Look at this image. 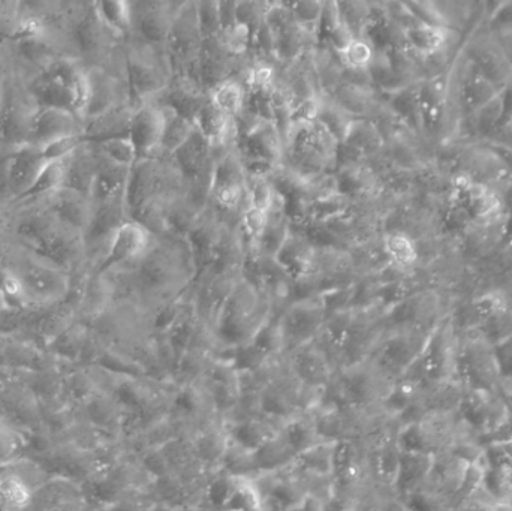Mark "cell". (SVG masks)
Masks as SVG:
<instances>
[{"mask_svg":"<svg viewBox=\"0 0 512 511\" xmlns=\"http://www.w3.org/2000/svg\"><path fill=\"white\" fill-rule=\"evenodd\" d=\"M156 101L195 123L201 108L209 102V93L197 77L174 75L170 86Z\"/></svg>","mask_w":512,"mask_h":511,"instance_id":"cell-16","label":"cell"},{"mask_svg":"<svg viewBox=\"0 0 512 511\" xmlns=\"http://www.w3.org/2000/svg\"><path fill=\"white\" fill-rule=\"evenodd\" d=\"M273 33L276 38L277 66L289 65L319 44V33L301 26L294 17L279 29L273 30Z\"/></svg>","mask_w":512,"mask_h":511,"instance_id":"cell-20","label":"cell"},{"mask_svg":"<svg viewBox=\"0 0 512 511\" xmlns=\"http://www.w3.org/2000/svg\"><path fill=\"white\" fill-rule=\"evenodd\" d=\"M99 150L95 143L81 144L65 159V180L62 188L71 189L90 198L96 173H98Z\"/></svg>","mask_w":512,"mask_h":511,"instance_id":"cell-17","label":"cell"},{"mask_svg":"<svg viewBox=\"0 0 512 511\" xmlns=\"http://www.w3.org/2000/svg\"><path fill=\"white\" fill-rule=\"evenodd\" d=\"M219 39L228 53L233 54L237 59H245L251 53L254 33L245 24L236 23L233 26L225 27L219 35Z\"/></svg>","mask_w":512,"mask_h":511,"instance_id":"cell-35","label":"cell"},{"mask_svg":"<svg viewBox=\"0 0 512 511\" xmlns=\"http://www.w3.org/2000/svg\"><path fill=\"white\" fill-rule=\"evenodd\" d=\"M318 120L330 131V134L336 138L339 144L346 140L355 122L354 117L349 116L346 111L325 98H322L321 113H319Z\"/></svg>","mask_w":512,"mask_h":511,"instance_id":"cell-32","label":"cell"},{"mask_svg":"<svg viewBox=\"0 0 512 511\" xmlns=\"http://www.w3.org/2000/svg\"><path fill=\"white\" fill-rule=\"evenodd\" d=\"M30 497L32 491L29 485L17 474L5 477L0 482V500L9 510H23L30 503Z\"/></svg>","mask_w":512,"mask_h":511,"instance_id":"cell-36","label":"cell"},{"mask_svg":"<svg viewBox=\"0 0 512 511\" xmlns=\"http://www.w3.org/2000/svg\"><path fill=\"white\" fill-rule=\"evenodd\" d=\"M286 441H288V446L291 449L300 452V450L306 449L307 443H309V434H307L304 426L291 425L288 432H286Z\"/></svg>","mask_w":512,"mask_h":511,"instance_id":"cell-46","label":"cell"},{"mask_svg":"<svg viewBox=\"0 0 512 511\" xmlns=\"http://www.w3.org/2000/svg\"><path fill=\"white\" fill-rule=\"evenodd\" d=\"M313 66H315L316 80L322 98L333 95L343 84V68L339 54L333 45L319 41L312 50Z\"/></svg>","mask_w":512,"mask_h":511,"instance_id":"cell-22","label":"cell"},{"mask_svg":"<svg viewBox=\"0 0 512 511\" xmlns=\"http://www.w3.org/2000/svg\"><path fill=\"white\" fill-rule=\"evenodd\" d=\"M325 309L322 297L297 300L276 318L282 336L283 350H298L315 341L324 327Z\"/></svg>","mask_w":512,"mask_h":511,"instance_id":"cell-7","label":"cell"},{"mask_svg":"<svg viewBox=\"0 0 512 511\" xmlns=\"http://www.w3.org/2000/svg\"><path fill=\"white\" fill-rule=\"evenodd\" d=\"M183 0H138L131 2L132 32L144 41L165 44ZM129 35V36H131Z\"/></svg>","mask_w":512,"mask_h":511,"instance_id":"cell-11","label":"cell"},{"mask_svg":"<svg viewBox=\"0 0 512 511\" xmlns=\"http://www.w3.org/2000/svg\"><path fill=\"white\" fill-rule=\"evenodd\" d=\"M384 252L388 261L397 269L408 270L415 269L420 263V254L418 246L412 237L403 233H387L384 236Z\"/></svg>","mask_w":512,"mask_h":511,"instance_id":"cell-26","label":"cell"},{"mask_svg":"<svg viewBox=\"0 0 512 511\" xmlns=\"http://www.w3.org/2000/svg\"><path fill=\"white\" fill-rule=\"evenodd\" d=\"M47 164L39 149L23 146L12 150L0 165V185L5 189L3 195L11 201L23 200Z\"/></svg>","mask_w":512,"mask_h":511,"instance_id":"cell-10","label":"cell"},{"mask_svg":"<svg viewBox=\"0 0 512 511\" xmlns=\"http://www.w3.org/2000/svg\"><path fill=\"white\" fill-rule=\"evenodd\" d=\"M197 9L203 38H218L224 29L219 0H197Z\"/></svg>","mask_w":512,"mask_h":511,"instance_id":"cell-37","label":"cell"},{"mask_svg":"<svg viewBox=\"0 0 512 511\" xmlns=\"http://www.w3.org/2000/svg\"><path fill=\"white\" fill-rule=\"evenodd\" d=\"M168 110H170V108H168ZM195 128H197V126H195L194 122L170 110L167 125H165L164 129V135H162L159 153L173 156L174 153L189 140V137L194 134Z\"/></svg>","mask_w":512,"mask_h":511,"instance_id":"cell-29","label":"cell"},{"mask_svg":"<svg viewBox=\"0 0 512 511\" xmlns=\"http://www.w3.org/2000/svg\"><path fill=\"white\" fill-rule=\"evenodd\" d=\"M271 321L270 300L261 285L243 275L215 321L216 344L240 348L252 344Z\"/></svg>","mask_w":512,"mask_h":511,"instance_id":"cell-3","label":"cell"},{"mask_svg":"<svg viewBox=\"0 0 512 511\" xmlns=\"http://www.w3.org/2000/svg\"><path fill=\"white\" fill-rule=\"evenodd\" d=\"M248 195L251 206L270 212L271 204L276 197V189L268 179L248 180Z\"/></svg>","mask_w":512,"mask_h":511,"instance_id":"cell-42","label":"cell"},{"mask_svg":"<svg viewBox=\"0 0 512 511\" xmlns=\"http://www.w3.org/2000/svg\"><path fill=\"white\" fill-rule=\"evenodd\" d=\"M153 240H155V234L150 233L146 227L138 224V222L129 219L114 234L107 258L99 267L98 272H105V270L114 269V267L134 263L146 254L147 249L152 246Z\"/></svg>","mask_w":512,"mask_h":511,"instance_id":"cell-15","label":"cell"},{"mask_svg":"<svg viewBox=\"0 0 512 511\" xmlns=\"http://www.w3.org/2000/svg\"><path fill=\"white\" fill-rule=\"evenodd\" d=\"M98 273L108 276L116 300H129L155 317L191 288L197 267L186 237L167 231L155 236L146 254L134 263Z\"/></svg>","mask_w":512,"mask_h":511,"instance_id":"cell-1","label":"cell"},{"mask_svg":"<svg viewBox=\"0 0 512 511\" xmlns=\"http://www.w3.org/2000/svg\"><path fill=\"white\" fill-rule=\"evenodd\" d=\"M99 152L110 159L114 164L122 165V167L132 168L138 162V153L134 143L128 137L110 138V140L95 143Z\"/></svg>","mask_w":512,"mask_h":511,"instance_id":"cell-34","label":"cell"},{"mask_svg":"<svg viewBox=\"0 0 512 511\" xmlns=\"http://www.w3.org/2000/svg\"><path fill=\"white\" fill-rule=\"evenodd\" d=\"M340 18L352 38H366L373 20L372 3L360 0H340Z\"/></svg>","mask_w":512,"mask_h":511,"instance_id":"cell-27","label":"cell"},{"mask_svg":"<svg viewBox=\"0 0 512 511\" xmlns=\"http://www.w3.org/2000/svg\"><path fill=\"white\" fill-rule=\"evenodd\" d=\"M406 41L409 50L414 51L420 59H432L445 47L447 32L441 24L417 21L414 26L406 29Z\"/></svg>","mask_w":512,"mask_h":511,"instance_id":"cell-24","label":"cell"},{"mask_svg":"<svg viewBox=\"0 0 512 511\" xmlns=\"http://www.w3.org/2000/svg\"><path fill=\"white\" fill-rule=\"evenodd\" d=\"M233 492V486L227 479L215 480L209 488L210 503L216 507L227 506Z\"/></svg>","mask_w":512,"mask_h":511,"instance_id":"cell-45","label":"cell"},{"mask_svg":"<svg viewBox=\"0 0 512 511\" xmlns=\"http://www.w3.org/2000/svg\"><path fill=\"white\" fill-rule=\"evenodd\" d=\"M243 159H261L280 165L285 155V143L271 120H264L248 137L237 141Z\"/></svg>","mask_w":512,"mask_h":511,"instance_id":"cell-18","label":"cell"},{"mask_svg":"<svg viewBox=\"0 0 512 511\" xmlns=\"http://www.w3.org/2000/svg\"><path fill=\"white\" fill-rule=\"evenodd\" d=\"M236 3L237 0H219V5H221L222 26H224V29L225 27H230L237 23Z\"/></svg>","mask_w":512,"mask_h":511,"instance_id":"cell-47","label":"cell"},{"mask_svg":"<svg viewBox=\"0 0 512 511\" xmlns=\"http://www.w3.org/2000/svg\"><path fill=\"white\" fill-rule=\"evenodd\" d=\"M174 404H176L177 410L182 411V413H192L195 410V401L189 392L180 393Z\"/></svg>","mask_w":512,"mask_h":511,"instance_id":"cell-49","label":"cell"},{"mask_svg":"<svg viewBox=\"0 0 512 511\" xmlns=\"http://www.w3.org/2000/svg\"><path fill=\"white\" fill-rule=\"evenodd\" d=\"M303 511H321V510H318V503H316L315 500H307L306 503H304Z\"/></svg>","mask_w":512,"mask_h":511,"instance_id":"cell-50","label":"cell"},{"mask_svg":"<svg viewBox=\"0 0 512 511\" xmlns=\"http://www.w3.org/2000/svg\"><path fill=\"white\" fill-rule=\"evenodd\" d=\"M173 158L188 179L198 176L215 165L212 144L197 128L189 140L174 153Z\"/></svg>","mask_w":512,"mask_h":511,"instance_id":"cell-23","label":"cell"},{"mask_svg":"<svg viewBox=\"0 0 512 511\" xmlns=\"http://www.w3.org/2000/svg\"><path fill=\"white\" fill-rule=\"evenodd\" d=\"M126 78L135 107L156 101L170 86L174 72L165 44L128 36L125 41Z\"/></svg>","mask_w":512,"mask_h":511,"instance_id":"cell-4","label":"cell"},{"mask_svg":"<svg viewBox=\"0 0 512 511\" xmlns=\"http://www.w3.org/2000/svg\"><path fill=\"white\" fill-rule=\"evenodd\" d=\"M240 215L242 213L222 210L212 200L207 204L206 209L200 213L197 221L192 225L189 233L186 234V240H188L192 257H194L195 267H197V275L209 266L213 252L221 242L227 225L234 218H239Z\"/></svg>","mask_w":512,"mask_h":511,"instance_id":"cell-9","label":"cell"},{"mask_svg":"<svg viewBox=\"0 0 512 511\" xmlns=\"http://www.w3.org/2000/svg\"><path fill=\"white\" fill-rule=\"evenodd\" d=\"M318 245L304 231L292 227L286 242L277 254L276 260L292 279L303 278L312 272Z\"/></svg>","mask_w":512,"mask_h":511,"instance_id":"cell-21","label":"cell"},{"mask_svg":"<svg viewBox=\"0 0 512 511\" xmlns=\"http://www.w3.org/2000/svg\"><path fill=\"white\" fill-rule=\"evenodd\" d=\"M83 143H86V138H84L83 134L60 138V140L54 141V143L48 144L44 149H41V155L47 162L65 161Z\"/></svg>","mask_w":512,"mask_h":511,"instance_id":"cell-41","label":"cell"},{"mask_svg":"<svg viewBox=\"0 0 512 511\" xmlns=\"http://www.w3.org/2000/svg\"><path fill=\"white\" fill-rule=\"evenodd\" d=\"M212 201L227 212L242 213L249 206L248 179L237 146L215 162Z\"/></svg>","mask_w":512,"mask_h":511,"instance_id":"cell-8","label":"cell"},{"mask_svg":"<svg viewBox=\"0 0 512 511\" xmlns=\"http://www.w3.org/2000/svg\"><path fill=\"white\" fill-rule=\"evenodd\" d=\"M271 497H273L274 501L280 504V506L288 507L292 504V494L286 486H276V488L271 491Z\"/></svg>","mask_w":512,"mask_h":511,"instance_id":"cell-48","label":"cell"},{"mask_svg":"<svg viewBox=\"0 0 512 511\" xmlns=\"http://www.w3.org/2000/svg\"><path fill=\"white\" fill-rule=\"evenodd\" d=\"M268 224V212L265 210L256 209V207L249 204L242 215H240V227H242L243 234H245L248 242L251 243L254 248L256 243L261 240L262 234H264L265 228ZM252 251V252H254Z\"/></svg>","mask_w":512,"mask_h":511,"instance_id":"cell-39","label":"cell"},{"mask_svg":"<svg viewBox=\"0 0 512 511\" xmlns=\"http://www.w3.org/2000/svg\"><path fill=\"white\" fill-rule=\"evenodd\" d=\"M209 101L231 119H236L248 104V90L239 78H231L213 87Z\"/></svg>","mask_w":512,"mask_h":511,"instance_id":"cell-25","label":"cell"},{"mask_svg":"<svg viewBox=\"0 0 512 511\" xmlns=\"http://www.w3.org/2000/svg\"><path fill=\"white\" fill-rule=\"evenodd\" d=\"M233 435L237 443L242 444L245 449L254 450L261 443V434H259L258 428L251 425V423H243V425L237 426Z\"/></svg>","mask_w":512,"mask_h":511,"instance_id":"cell-44","label":"cell"},{"mask_svg":"<svg viewBox=\"0 0 512 511\" xmlns=\"http://www.w3.org/2000/svg\"><path fill=\"white\" fill-rule=\"evenodd\" d=\"M321 107L322 98H310L297 102V104L294 105V108H292V126H303L316 122V120L319 119Z\"/></svg>","mask_w":512,"mask_h":511,"instance_id":"cell-43","label":"cell"},{"mask_svg":"<svg viewBox=\"0 0 512 511\" xmlns=\"http://www.w3.org/2000/svg\"><path fill=\"white\" fill-rule=\"evenodd\" d=\"M168 113L170 110L158 101L144 102L135 108L131 128H129V138L137 149L138 159L158 155Z\"/></svg>","mask_w":512,"mask_h":511,"instance_id":"cell-12","label":"cell"},{"mask_svg":"<svg viewBox=\"0 0 512 511\" xmlns=\"http://www.w3.org/2000/svg\"><path fill=\"white\" fill-rule=\"evenodd\" d=\"M339 143L319 120L292 126L285 144L282 164L304 179L336 173Z\"/></svg>","mask_w":512,"mask_h":511,"instance_id":"cell-5","label":"cell"},{"mask_svg":"<svg viewBox=\"0 0 512 511\" xmlns=\"http://www.w3.org/2000/svg\"><path fill=\"white\" fill-rule=\"evenodd\" d=\"M99 15L122 38H128L132 32L131 2H96Z\"/></svg>","mask_w":512,"mask_h":511,"instance_id":"cell-31","label":"cell"},{"mask_svg":"<svg viewBox=\"0 0 512 511\" xmlns=\"http://www.w3.org/2000/svg\"><path fill=\"white\" fill-rule=\"evenodd\" d=\"M376 48L367 38H354L337 50L340 62L346 69H369L373 57H375Z\"/></svg>","mask_w":512,"mask_h":511,"instance_id":"cell-33","label":"cell"},{"mask_svg":"<svg viewBox=\"0 0 512 511\" xmlns=\"http://www.w3.org/2000/svg\"><path fill=\"white\" fill-rule=\"evenodd\" d=\"M342 144L357 150L364 158L375 155L384 149V140H382L375 123L364 119H355L348 137Z\"/></svg>","mask_w":512,"mask_h":511,"instance_id":"cell-28","label":"cell"},{"mask_svg":"<svg viewBox=\"0 0 512 511\" xmlns=\"http://www.w3.org/2000/svg\"><path fill=\"white\" fill-rule=\"evenodd\" d=\"M135 108L134 102H125L86 120L83 125L84 138L89 143H101L110 138L128 137Z\"/></svg>","mask_w":512,"mask_h":511,"instance_id":"cell-19","label":"cell"},{"mask_svg":"<svg viewBox=\"0 0 512 511\" xmlns=\"http://www.w3.org/2000/svg\"><path fill=\"white\" fill-rule=\"evenodd\" d=\"M268 6H270V0L268 2L267 0H237V23L245 24L252 30V33H255L262 21L265 20Z\"/></svg>","mask_w":512,"mask_h":511,"instance_id":"cell-40","label":"cell"},{"mask_svg":"<svg viewBox=\"0 0 512 511\" xmlns=\"http://www.w3.org/2000/svg\"><path fill=\"white\" fill-rule=\"evenodd\" d=\"M249 54L245 59H237L225 50L219 36L204 39L198 59L197 75L206 92L209 93L213 87L231 78H240L248 65Z\"/></svg>","mask_w":512,"mask_h":511,"instance_id":"cell-13","label":"cell"},{"mask_svg":"<svg viewBox=\"0 0 512 511\" xmlns=\"http://www.w3.org/2000/svg\"><path fill=\"white\" fill-rule=\"evenodd\" d=\"M63 180H65V161L48 162L21 201H35L47 197L62 188Z\"/></svg>","mask_w":512,"mask_h":511,"instance_id":"cell-30","label":"cell"},{"mask_svg":"<svg viewBox=\"0 0 512 511\" xmlns=\"http://www.w3.org/2000/svg\"><path fill=\"white\" fill-rule=\"evenodd\" d=\"M188 177L173 156L158 155L138 159L126 183V207L131 221L159 236L170 230L171 210L185 194Z\"/></svg>","mask_w":512,"mask_h":511,"instance_id":"cell-2","label":"cell"},{"mask_svg":"<svg viewBox=\"0 0 512 511\" xmlns=\"http://www.w3.org/2000/svg\"><path fill=\"white\" fill-rule=\"evenodd\" d=\"M81 134H83V122L72 111L63 110V108L39 107L33 116L29 137L24 146L41 150L60 138Z\"/></svg>","mask_w":512,"mask_h":511,"instance_id":"cell-14","label":"cell"},{"mask_svg":"<svg viewBox=\"0 0 512 511\" xmlns=\"http://www.w3.org/2000/svg\"><path fill=\"white\" fill-rule=\"evenodd\" d=\"M204 38L198 21L197 0H183L165 41L174 75L197 77L198 59Z\"/></svg>","mask_w":512,"mask_h":511,"instance_id":"cell-6","label":"cell"},{"mask_svg":"<svg viewBox=\"0 0 512 511\" xmlns=\"http://www.w3.org/2000/svg\"><path fill=\"white\" fill-rule=\"evenodd\" d=\"M292 17L301 26L312 32L319 33V24H321L322 9L324 2L321 0H304V2H288Z\"/></svg>","mask_w":512,"mask_h":511,"instance_id":"cell-38","label":"cell"}]
</instances>
